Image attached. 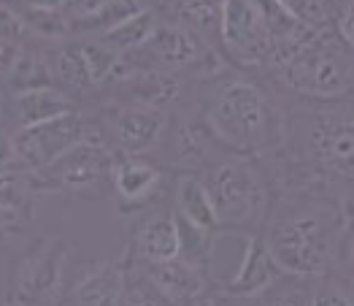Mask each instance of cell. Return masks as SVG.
<instances>
[{"mask_svg": "<svg viewBox=\"0 0 354 306\" xmlns=\"http://www.w3.org/2000/svg\"><path fill=\"white\" fill-rule=\"evenodd\" d=\"M284 100L281 138L260 154L273 192L311 190L352 206L354 204V95L333 103Z\"/></svg>", "mask_w": 354, "mask_h": 306, "instance_id": "1", "label": "cell"}, {"mask_svg": "<svg viewBox=\"0 0 354 306\" xmlns=\"http://www.w3.org/2000/svg\"><path fill=\"white\" fill-rule=\"evenodd\" d=\"M346 206L311 190L273 192L263 239L284 274L327 276L338 271Z\"/></svg>", "mask_w": 354, "mask_h": 306, "instance_id": "2", "label": "cell"}, {"mask_svg": "<svg viewBox=\"0 0 354 306\" xmlns=\"http://www.w3.org/2000/svg\"><path fill=\"white\" fill-rule=\"evenodd\" d=\"M203 87L206 95H201L198 111L230 150L260 157L279 144L284 100L270 82L263 84L225 68L203 79Z\"/></svg>", "mask_w": 354, "mask_h": 306, "instance_id": "3", "label": "cell"}, {"mask_svg": "<svg viewBox=\"0 0 354 306\" xmlns=\"http://www.w3.org/2000/svg\"><path fill=\"white\" fill-rule=\"evenodd\" d=\"M214 198L219 228L241 236L263 233L273 204V184L254 154L227 150L198 174Z\"/></svg>", "mask_w": 354, "mask_h": 306, "instance_id": "4", "label": "cell"}, {"mask_svg": "<svg viewBox=\"0 0 354 306\" xmlns=\"http://www.w3.org/2000/svg\"><path fill=\"white\" fill-rule=\"evenodd\" d=\"M268 82L287 98L333 103L354 95V52L333 33H317L290 60L268 71Z\"/></svg>", "mask_w": 354, "mask_h": 306, "instance_id": "5", "label": "cell"}, {"mask_svg": "<svg viewBox=\"0 0 354 306\" xmlns=\"http://www.w3.org/2000/svg\"><path fill=\"white\" fill-rule=\"evenodd\" d=\"M219 41L243 71H266L270 55V0H222Z\"/></svg>", "mask_w": 354, "mask_h": 306, "instance_id": "6", "label": "cell"}, {"mask_svg": "<svg viewBox=\"0 0 354 306\" xmlns=\"http://www.w3.org/2000/svg\"><path fill=\"white\" fill-rule=\"evenodd\" d=\"M11 138H14L17 163L25 171H44V168H49L57 157H62L71 147H76L84 138L106 141L103 130H100V123L84 117L76 109L62 111V114L52 117V120H44V123L17 127V133Z\"/></svg>", "mask_w": 354, "mask_h": 306, "instance_id": "7", "label": "cell"}, {"mask_svg": "<svg viewBox=\"0 0 354 306\" xmlns=\"http://www.w3.org/2000/svg\"><path fill=\"white\" fill-rule=\"evenodd\" d=\"M111 163L114 152L100 138H84L76 147L57 157L49 168L35 171L44 174L41 190L46 192H68V195H97L103 184H111Z\"/></svg>", "mask_w": 354, "mask_h": 306, "instance_id": "8", "label": "cell"}, {"mask_svg": "<svg viewBox=\"0 0 354 306\" xmlns=\"http://www.w3.org/2000/svg\"><path fill=\"white\" fill-rule=\"evenodd\" d=\"M65 260H68V244L62 239L41 242L38 246H32L11 269L8 301L11 304H57V301H65V293H62Z\"/></svg>", "mask_w": 354, "mask_h": 306, "instance_id": "9", "label": "cell"}, {"mask_svg": "<svg viewBox=\"0 0 354 306\" xmlns=\"http://www.w3.org/2000/svg\"><path fill=\"white\" fill-rule=\"evenodd\" d=\"M168 125L171 117L165 109L119 103L109 109L106 120L100 123V130L114 154H151L165 141Z\"/></svg>", "mask_w": 354, "mask_h": 306, "instance_id": "10", "label": "cell"}, {"mask_svg": "<svg viewBox=\"0 0 354 306\" xmlns=\"http://www.w3.org/2000/svg\"><path fill=\"white\" fill-rule=\"evenodd\" d=\"M243 258L238 263L236 274L230 276V282L219 285L211 290L208 304H222V301H260V296L270 290L284 271L279 269V263L273 260L270 249H268L263 233H249L243 236Z\"/></svg>", "mask_w": 354, "mask_h": 306, "instance_id": "11", "label": "cell"}, {"mask_svg": "<svg viewBox=\"0 0 354 306\" xmlns=\"http://www.w3.org/2000/svg\"><path fill=\"white\" fill-rule=\"evenodd\" d=\"M165 171L147 160V154H114L111 187L122 212H141L154 206L165 192Z\"/></svg>", "mask_w": 354, "mask_h": 306, "instance_id": "12", "label": "cell"}, {"mask_svg": "<svg viewBox=\"0 0 354 306\" xmlns=\"http://www.w3.org/2000/svg\"><path fill=\"white\" fill-rule=\"evenodd\" d=\"M138 263L162 304H208L214 290V285L208 282V269L181 255L165 263Z\"/></svg>", "mask_w": 354, "mask_h": 306, "instance_id": "13", "label": "cell"}, {"mask_svg": "<svg viewBox=\"0 0 354 306\" xmlns=\"http://www.w3.org/2000/svg\"><path fill=\"white\" fill-rule=\"evenodd\" d=\"M211 46L203 44V38L195 30H189L181 22H160L154 33L149 35L144 46L133 49L149 55L147 68H165V71H181V68H195L198 62L206 57Z\"/></svg>", "mask_w": 354, "mask_h": 306, "instance_id": "14", "label": "cell"}, {"mask_svg": "<svg viewBox=\"0 0 354 306\" xmlns=\"http://www.w3.org/2000/svg\"><path fill=\"white\" fill-rule=\"evenodd\" d=\"M127 287V249L122 258L100 260L84 269L76 285L65 293L68 304H122Z\"/></svg>", "mask_w": 354, "mask_h": 306, "instance_id": "15", "label": "cell"}, {"mask_svg": "<svg viewBox=\"0 0 354 306\" xmlns=\"http://www.w3.org/2000/svg\"><path fill=\"white\" fill-rule=\"evenodd\" d=\"M127 252L144 263H165V260L178 258L181 255V236H178L176 209L154 212V215L144 217L138 222V228L133 231Z\"/></svg>", "mask_w": 354, "mask_h": 306, "instance_id": "16", "label": "cell"}, {"mask_svg": "<svg viewBox=\"0 0 354 306\" xmlns=\"http://www.w3.org/2000/svg\"><path fill=\"white\" fill-rule=\"evenodd\" d=\"M174 209L178 217L187 222L206 228V231H219V215L214 206V198L208 192L206 182L198 174H178L174 182Z\"/></svg>", "mask_w": 354, "mask_h": 306, "instance_id": "17", "label": "cell"}, {"mask_svg": "<svg viewBox=\"0 0 354 306\" xmlns=\"http://www.w3.org/2000/svg\"><path fill=\"white\" fill-rule=\"evenodd\" d=\"M73 100L65 90H59L57 84L52 87H35V90L14 92L11 98V120L17 123V127H25L32 123H44L52 120L62 111H71Z\"/></svg>", "mask_w": 354, "mask_h": 306, "instance_id": "18", "label": "cell"}, {"mask_svg": "<svg viewBox=\"0 0 354 306\" xmlns=\"http://www.w3.org/2000/svg\"><path fill=\"white\" fill-rule=\"evenodd\" d=\"M52 71H55V84L68 95H82L89 87H95L82 44H62L57 55L52 57Z\"/></svg>", "mask_w": 354, "mask_h": 306, "instance_id": "19", "label": "cell"}, {"mask_svg": "<svg viewBox=\"0 0 354 306\" xmlns=\"http://www.w3.org/2000/svg\"><path fill=\"white\" fill-rule=\"evenodd\" d=\"M157 25H160L157 14H154L151 8H141V11H136L133 17L122 19L119 25L109 28L106 33H100V38H103L109 46H114L119 55H124V52H133V49L144 46Z\"/></svg>", "mask_w": 354, "mask_h": 306, "instance_id": "20", "label": "cell"}, {"mask_svg": "<svg viewBox=\"0 0 354 306\" xmlns=\"http://www.w3.org/2000/svg\"><path fill=\"white\" fill-rule=\"evenodd\" d=\"M284 14H290L300 25L319 33L335 30L338 0H273Z\"/></svg>", "mask_w": 354, "mask_h": 306, "instance_id": "21", "label": "cell"}, {"mask_svg": "<svg viewBox=\"0 0 354 306\" xmlns=\"http://www.w3.org/2000/svg\"><path fill=\"white\" fill-rule=\"evenodd\" d=\"M6 82H8L11 92L52 87L55 84V71H52V62L46 60V57H41L35 52H19V57H17Z\"/></svg>", "mask_w": 354, "mask_h": 306, "instance_id": "22", "label": "cell"}, {"mask_svg": "<svg viewBox=\"0 0 354 306\" xmlns=\"http://www.w3.org/2000/svg\"><path fill=\"white\" fill-rule=\"evenodd\" d=\"M219 14H222V0H178L176 22L187 25L201 38L216 33L219 35Z\"/></svg>", "mask_w": 354, "mask_h": 306, "instance_id": "23", "label": "cell"}, {"mask_svg": "<svg viewBox=\"0 0 354 306\" xmlns=\"http://www.w3.org/2000/svg\"><path fill=\"white\" fill-rule=\"evenodd\" d=\"M335 276L349 287L354 296V204L346 206V231H344V244H341V260Z\"/></svg>", "mask_w": 354, "mask_h": 306, "instance_id": "24", "label": "cell"}, {"mask_svg": "<svg viewBox=\"0 0 354 306\" xmlns=\"http://www.w3.org/2000/svg\"><path fill=\"white\" fill-rule=\"evenodd\" d=\"M28 33V19L11 6L0 3V44H19Z\"/></svg>", "mask_w": 354, "mask_h": 306, "instance_id": "25", "label": "cell"}, {"mask_svg": "<svg viewBox=\"0 0 354 306\" xmlns=\"http://www.w3.org/2000/svg\"><path fill=\"white\" fill-rule=\"evenodd\" d=\"M335 30L346 41V46L354 52V0H338V19Z\"/></svg>", "mask_w": 354, "mask_h": 306, "instance_id": "26", "label": "cell"}, {"mask_svg": "<svg viewBox=\"0 0 354 306\" xmlns=\"http://www.w3.org/2000/svg\"><path fill=\"white\" fill-rule=\"evenodd\" d=\"M11 163H17V154H14V138L6 136L0 130V174L11 168Z\"/></svg>", "mask_w": 354, "mask_h": 306, "instance_id": "27", "label": "cell"}]
</instances>
